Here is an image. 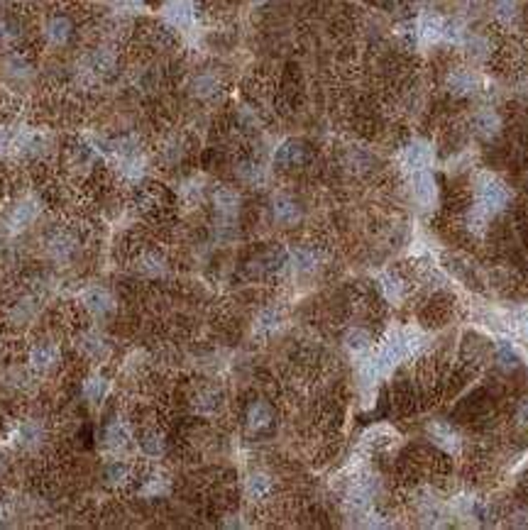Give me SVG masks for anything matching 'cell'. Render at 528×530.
I'll use <instances>...</instances> for the list:
<instances>
[{
  "instance_id": "6da1fadb",
  "label": "cell",
  "mask_w": 528,
  "mask_h": 530,
  "mask_svg": "<svg viewBox=\"0 0 528 530\" xmlns=\"http://www.w3.org/2000/svg\"><path fill=\"white\" fill-rule=\"evenodd\" d=\"M475 191H477V203L489 213H499L509 203V189L494 173H479L475 179Z\"/></svg>"
},
{
  "instance_id": "7a4b0ae2",
  "label": "cell",
  "mask_w": 528,
  "mask_h": 530,
  "mask_svg": "<svg viewBox=\"0 0 528 530\" xmlns=\"http://www.w3.org/2000/svg\"><path fill=\"white\" fill-rule=\"evenodd\" d=\"M74 345H76L79 354H81L83 359H88V362H103V359L110 357V352H113L110 340H108L103 332L93 330V327L79 332Z\"/></svg>"
},
{
  "instance_id": "3957f363",
  "label": "cell",
  "mask_w": 528,
  "mask_h": 530,
  "mask_svg": "<svg viewBox=\"0 0 528 530\" xmlns=\"http://www.w3.org/2000/svg\"><path fill=\"white\" fill-rule=\"evenodd\" d=\"M61 362H64V354L56 342H37L30 347V354H27V367L37 374L54 372Z\"/></svg>"
},
{
  "instance_id": "277c9868",
  "label": "cell",
  "mask_w": 528,
  "mask_h": 530,
  "mask_svg": "<svg viewBox=\"0 0 528 530\" xmlns=\"http://www.w3.org/2000/svg\"><path fill=\"white\" fill-rule=\"evenodd\" d=\"M81 306L88 316L101 320V318H108L115 311V298H113L110 291L103 289V286H88L81 293Z\"/></svg>"
},
{
  "instance_id": "5b68a950",
  "label": "cell",
  "mask_w": 528,
  "mask_h": 530,
  "mask_svg": "<svg viewBox=\"0 0 528 530\" xmlns=\"http://www.w3.org/2000/svg\"><path fill=\"white\" fill-rule=\"evenodd\" d=\"M44 440H47V425L37 418L22 420V423L15 428V433H13V443H15L20 450H25V452H35V450H40L42 445H44Z\"/></svg>"
},
{
  "instance_id": "8992f818",
  "label": "cell",
  "mask_w": 528,
  "mask_h": 530,
  "mask_svg": "<svg viewBox=\"0 0 528 530\" xmlns=\"http://www.w3.org/2000/svg\"><path fill=\"white\" fill-rule=\"evenodd\" d=\"M44 250L51 262H61V264H64V262L72 259L79 250L76 234L69 232V230H56V232H51L49 237H47Z\"/></svg>"
},
{
  "instance_id": "52a82bcc",
  "label": "cell",
  "mask_w": 528,
  "mask_h": 530,
  "mask_svg": "<svg viewBox=\"0 0 528 530\" xmlns=\"http://www.w3.org/2000/svg\"><path fill=\"white\" fill-rule=\"evenodd\" d=\"M40 313V296L35 293H22L8 308V323L15 327H22L27 323H32Z\"/></svg>"
},
{
  "instance_id": "ba28073f",
  "label": "cell",
  "mask_w": 528,
  "mask_h": 530,
  "mask_svg": "<svg viewBox=\"0 0 528 530\" xmlns=\"http://www.w3.org/2000/svg\"><path fill=\"white\" fill-rule=\"evenodd\" d=\"M40 218V203L35 198H25L13 208L10 218H8V228L13 232H22V230L30 228L35 220Z\"/></svg>"
},
{
  "instance_id": "9c48e42d",
  "label": "cell",
  "mask_w": 528,
  "mask_h": 530,
  "mask_svg": "<svg viewBox=\"0 0 528 530\" xmlns=\"http://www.w3.org/2000/svg\"><path fill=\"white\" fill-rule=\"evenodd\" d=\"M411 186H413V196H416V200L423 205V208H431V205H436L438 186H436V179H433L426 169H423V171H413Z\"/></svg>"
},
{
  "instance_id": "30bf717a",
  "label": "cell",
  "mask_w": 528,
  "mask_h": 530,
  "mask_svg": "<svg viewBox=\"0 0 528 530\" xmlns=\"http://www.w3.org/2000/svg\"><path fill=\"white\" fill-rule=\"evenodd\" d=\"M130 440H132V428L120 418L110 420V423L106 425V430H103V443H106V447L113 450V452L125 450L127 445H130Z\"/></svg>"
},
{
  "instance_id": "8fae6325",
  "label": "cell",
  "mask_w": 528,
  "mask_h": 530,
  "mask_svg": "<svg viewBox=\"0 0 528 530\" xmlns=\"http://www.w3.org/2000/svg\"><path fill=\"white\" fill-rule=\"evenodd\" d=\"M274 162H277V166H281V169H296V166H301V164L306 162V147H304V142H296V139H289V142H284L279 149H277Z\"/></svg>"
},
{
  "instance_id": "7c38bea8",
  "label": "cell",
  "mask_w": 528,
  "mask_h": 530,
  "mask_svg": "<svg viewBox=\"0 0 528 530\" xmlns=\"http://www.w3.org/2000/svg\"><path fill=\"white\" fill-rule=\"evenodd\" d=\"M472 130H475V135H479L482 139H492V137H497L499 130H502V120H499V115L494 110L484 108V110L475 112Z\"/></svg>"
},
{
  "instance_id": "4fadbf2b",
  "label": "cell",
  "mask_w": 528,
  "mask_h": 530,
  "mask_svg": "<svg viewBox=\"0 0 528 530\" xmlns=\"http://www.w3.org/2000/svg\"><path fill=\"white\" fill-rule=\"evenodd\" d=\"M135 264H138L140 274L147 276V279H159V276L167 274V259L154 250H145L142 255L135 259Z\"/></svg>"
},
{
  "instance_id": "5bb4252c",
  "label": "cell",
  "mask_w": 528,
  "mask_h": 530,
  "mask_svg": "<svg viewBox=\"0 0 528 530\" xmlns=\"http://www.w3.org/2000/svg\"><path fill=\"white\" fill-rule=\"evenodd\" d=\"M72 32H74L72 20H69V17H64V15H54V17H51V20L44 25V37H47V42H49V44H54V46L66 44V42L72 40Z\"/></svg>"
},
{
  "instance_id": "9a60e30c",
  "label": "cell",
  "mask_w": 528,
  "mask_h": 530,
  "mask_svg": "<svg viewBox=\"0 0 528 530\" xmlns=\"http://www.w3.org/2000/svg\"><path fill=\"white\" fill-rule=\"evenodd\" d=\"M245 420H247V428L252 430V433H259V430L270 428L272 425V420H274V411H272V406L267 401H254L252 406L247 408Z\"/></svg>"
},
{
  "instance_id": "2e32d148",
  "label": "cell",
  "mask_w": 528,
  "mask_h": 530,
  "mask_svg": "<svg viewBox=\"0 0 528 530\" xmlns=\"http://www.w3.org/2000/svg\"><path fill=\"white\" fill-rule=\"evenodd\" d=\"M433 162V149L431 144L426 142H411L404 152V164H406L411 171H423L428 169V164Z\"/></svg>"
},
{
  "instance_id": "e0dca14e",
  "label": "cell",
  "mask_w": 528,
  "mask_h": 530,
  "mask_svg": "<svg viewBox=\"0 0 528 530\" xmlns=\"http://www.w3.org/2000/svg\"><path fill=\"white\" fill-rule=\"evenodd\" d=\"M272 213H274V220L279 225H296L301 220L299 203L289 196H277L274 203H272Z\"/></svg>"
},
{
  "instance_id": "ac0fdd59",
  "label": "cell",
  "mask_w": 528,
  "mask_h": 530,
  "mask_svg": "<svg viewBox=\"0 0 528 530\" xmlns=\"http://www.w3.org/2000/svg\"><path fill=\"white\" fill-rule=\"evenodd\" d=\"M272 491H274V481H272L270 475H264V472H254V475H249L247 481H245V494L252 501L270 499Z\"/></svg>"
},
{
  "instance_id": "d6986e66",
  "label": "cell",
  "mask_w": 528,
  "mask_h": 530,
  "mask_svg": "<svg viewBox=\"0 0 528 530\" xmlns=\"http://www.w3.org/2000/svg\"><path fill=\"white\" fill-rule=\"evenodd\" d=\"M428 435H431L433 445L443 447L445 452H460V435L450 428V425H443V423H436V425H428Z\"/></svg>"
},
{
  "instance_id": "ffe728a7",
  "label": "cell",
  "mask_w": 528,
  "mask_h": 530,
  "mask_svg": "<svg viewBox=\"0 0 528 530\" xmlns=\"http://www.w3.org/2000/svg\"><path fill=\"white\" fill-rule=\"evenodd\" d=\"M479 86V78L475 76L472 71H468V69H457V71L450 74V78H447V88H450L452 96H470V93H475Z\"/></svg>"
},
{
  "instance_id": "44dd1931",
  "label": "cell",
  "mask_w": 528,
  "mask_h": 530,
  "mask_svg": "<svg viewBox=\"0 0 528 530\" xmlns=\"http://www.w3.org/2000/svg\"><path fill=\"white\" fill-rule=\"evenodd\" d=\"M108 391H110V384H108V379L103 377V374L93 372V374H88V377L83 379L81 393H83V398H86L88 403H101L103 398L108 396Z\"/></svg>"
},
{
  "instance_id": "7402d4cb",
  "label": "cell",
  "mask_w": 528,
  "mask_h": 530,
  "mask_svg": "<svg viewBox=\"0 0 528 530\" xmlns=\"http://www.w3.org/2000/svg\"><path fill=\"white\" fill-rule=\"evenodd\" d=\"M213 205H215V210H218L220 215H225V218H235V215H238V210H240L238 191L228 189V186L218 189L213 194Z\"/></svg>"
},
{
  "instance_id": "603a6c76",
  "label": "cell",
  "mask_w": 528,
  "mask_h": 530,
  "mask_svg": "<svg viewBox=\"0 0 528 530\" xmlns=\"http://www.w3.org/2000/svg\"><path fill=\"white\" fill-rule=\"evenodd\" d=\"M103 479H106V484L113 486V489H120V486L130 484L132 467L125 462H108L106 469H103Z\"/></svg>"
},
{
  "instance_id": "cb8c5ba5",
  "label": "cell",
  "mask_w": 528,
  "mask_h": 530,
  "mask_svg": "<svg viewBox=\"0 0 528 530\" xmlns=\"http://www.w3.org/2000/svg\"><path fill=\"white\" fill-rule=\"evenodd\" d=\"M218 91H220V81L213 74H198L191 81V93L196 98H201V101H208V98H213Z\"/></svg>"
},
{
  "instance_id": "d4e9b609",
  "label": "cell",
  "mask_w": 528,
  "mask_h": 530,
  "mask_svg": "<svg viewBox=\"0 0 528 530\" xmlns=\"http://www.w3.org/2000/svg\"><path fill=\"white\" fill-rule=\"evenodd\" d=\"M223 406V396H220V391H215V388H201V391L193 396V408H196L198 413H215L218 408Z\"/></svg>"
},
{
  "instance_id": "484cf974",
  "label": "cell",
  "mask_w": 528,
  "mask_h": 530,
  "mask_svg": "<svg viewBox=\"0 0 528 530\" xmlns=\"http://www.w3.org/2000/svg\"><path fill=\"white\" fill-rule=\"evenodd\" d=\"M281 323H284L281 311H277V308H264L257 316V320H254V330H257L259 335H274L281 327Z\"/></svg>"
},
{
  "instance_id": "4316f807",
  "label": "cell",
  "mask_w": 528,
  "mask_h": 530,
  "mask_svg": "<svg viewBox=\"0 0 528 530\" xmlns=\"http://www.w3.org/2000/svg\"><path fill=\"white\" fill-rule=\"evenodd\" d=\"M291 266H294L299 274H311L318 266V255H315L311 247H296L291 252Z\"/></svg>"
},
{
  "instance_id": "83f0119b",
  "label": "cell",
  "mask_w": 528,
  "mask_h": 530,
  "mask_svg": "<svg viewBox=\"0 0 528 530\" xmlns=\"http://www.w3.org/2000/svg\"><path fill=\"white\" fill-rule=\"evenodd\" d=\"M379 289H381V293H384L386 301H391V303H399L404 296H406V284H404V281L399 279L396 274H384V276H381V279H379Z\"/></svg>"
},
{
  "instance_id": "f1b7e54d",
  "label": "cell",
  "mask_w": 528,
  "mask_h": 530,
  "mask_svg": "<svg viewBox=\"0 0 528 530\" xmlns=\"http://www.w3.org/2000/svg\"><path fill=\"white\" fill-rule=\"evenodd\" d=\"M140 450L147 457H162L164 450H167V443H164V435L159 430H145L142 438H140Z\"/></svg>"
},
{
  "instance_id": "f546056e",
  "label": "cell",
  "mask_w": 528,
  "mask_h": 530,
  "mask_svg": "<svg viewBox=\"0 0 528 530\" xmlns=\"http://www.w3.org/2000/svg\"><path fill=\"white\" fill-rule=\"evenodd\" d=\"M443 30H445V22L436 15H426L421 22H418V35H421L423 42L443 40Z\"/></svg>"
},
{
  "instance_id": "4dcf8cb0",
  "label": "cell",
  "mask_w": 528,
  "mask_h": 530,
  "mask_svg": "<svg viewBox=\"0 0 528 530\" xmlns=\"http://www.w3.org/2000/svg\"><path fill=\"white\" fill-rule=\"evenodd\" d=\"M3 379L10 388H30L35 382V372L30 367H10Z\"/></svg>"
},
{
  "instance_id": "1f68e13d",
  "label": "cell",
  "mask_w": 528,
  "mask_h": 530,
  "mask_svg": "<svg viewBox=\"0 0 528 530\" xmlns=\"http://www.w3.org/2000/svg\"><path fill=\"white\" fill-rule=\"evenodd\" d=\"M465 49H468V56L475 59V62H484V59L492 54V44L479 35L468 37V40H465Z\"/></svg>"
},
{
  "instance_id": "d6a6232c",
  "label": "cell",
  "mask_w": 528,
  "mask_h": 530,
  "mask_svg": "<svg viewBox=\"0 0 528 530\" xmlns=\"http://www.w3.org/2000/svg\"><path fill=\"white\" fill-rule=\"evenodd\" d=\"M372 345V337L367 330H362V327H352L350 332L345 335V347L350 352H355V354H362V352H367Z\"/></svg>"
},
{
  "instance_id": "836d02e7",
  "label": "cell",
  "mask_w": 528,
  "mask_h": 530,
  "mask_svg": "<svg viewBox=\"0 0 528 530\" xmlns=\"http://www.w3.org/2000/svg\"><path fill=\"white\" fill-rule=\"evenodd\" d=\"M494 15H497V20L504 22V25H511L518 15L516 0H494Z\"/></svg>"
},
{
  "instance_id": "e575fe53",
  "label": "cell",
  "mask_w": 528,
  "mask_h": 530,
  "mask_svg": "<svg viewBox=\"0 0 528 530\" xmlns=\"http://www.w3.org/2000/svg\"><path fill=\"white\" fill-rule=\"evenodd\" d=\"M169 491V481L164 479V475H149L145 479L142 494L145 496H164Z\"/></svg>"
},
{
  "instance_id": "d590c367",
  "label": "cell",
  "mask_w": 528,
  "mask_h": 530,
  "mask_svg": "<svg viewBox=\"0 0 528 530\" xmlns=\"http://www.w3.org/2000/svg\"><path fill=\"white\" fill-rule=\"evenodd\" d=\"M489 210L487 208H482V205H472V210L468 213V225H470V230H475V232H482L484 228H487V223H489Z\"/></svg>"
},
{
  "instance_id": "8d00e7d4",
  "label": "cell",
  "mask_w": 528,
  "mask_h": 530,
  "mask_svg": "<svg viewBox=\"0 0 528 530\" xmlns=\"http://www.w3.org/2000/svg\"><path fill=\"white\" fill-rule=\"evenodd\" d=\"M238 173H240V179L247 181V184H262V179H264L262 166L254 162H242L238 166Z\"/></svg>"
},
{
  "instance_id": "74e56055",
  "label": "cell",
  "mask_w": 528,
  "mask_h": 530,
  "mask_svg": "<svg viewBox=\"0 0 528 530\" xmlns=\"http://www.w3.org/2000/svg\"><path fill=\"white\" fill-rule=\"evenodd\" d=\"M499 362H502V367H506V369L516 367V357H513V352L509 350V347H502V352H499Z\"/></svg>"
},
{
  "instance_id": "f35d334b",
  "label": "cell",
  "mask_w": 528,
  "mask_h": 530,
  "mask_svg": "<svg viewBox=\"0 0 528 530\" xmlns=\"http://www.w3.org/2000/svg\"><path fill=\"white\" fill-rule=\"evenodd\" d=\"M13 518V506L8 501H0V523H8Z\"/></svg>"
},
{
  "instance_id": "ab89813d",
  "label": "cell",
  "mask_w": 528,
  "mask_h": 530,
  "mask_svg": "<svg viewBox=\"0 0 528 530\" xmlns=\"http://www.w3.org/2000/svg\"><path fill=\"white\" fill-rule=\"evenodd\" d=\"M518 332H521V337L528 342V313H523L521 320H518Z\"/></svg>"
},
{
  "instance_id": "60d3db41",
  "label": "cell",
  "mask_w": 528,
  "mask_h": 530,
  "mask_svg": "<svg viewBox=\"0 0 528 530\" xmlns=\"http://www.w3.org/2000/svg\"><path fill=\"white\" fill-rule=\"evenodd\" d=\"M518 423H521L523 428H528V403H523L521 411H518Z\"/></svg>"
},
{
  "instance_id": "b9f144b4",
  "label": "cell",
  "mask_w": 528,
  "mask_h": 530,
  "mask_svg": "<svg viewBox=\"0 0 528 530\" xmlns=\"http://www.w3.org/2000/svg\"><path fill=\"white\" fill-rule=\"evenodd\" d=\"M513 518H516L513 520V525H528V515L526 513H516Z\"/></svg>"
},
{
  "instance_id": "7bdbcfd3",
  "label": "cell",
  "mask_w": 528,
  "mask_h": 530,
  "mask_svg": "<svg viewBox=\"0 0 528 530\" xmlns=\"http://www.w3.org/2000/svg\"><path fill=\"white\" fill-rule=\"evenodd\" d=\"M8 142H10V139H8V135H6V132H3V130H0V154L6 152Z\"/></svg>"
},
{
  "instance_id": "ee69618b",
  "label": "cell",
  "mask_w": 528,
  "mask_h": 530,
  "mask_svg": "<svg viewBox=\"0 0 528 530\" xmlns=\"http://www.w3.org/2000/svg\"><path fill=\"white\" fill-rule=\"evenodd\" d=\"M6 472H8V459L3 457V454H0V477L6 475Z\"/></svg>"
}]
</instances>
